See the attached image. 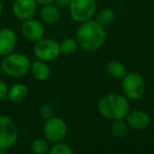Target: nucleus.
<instances>
[{"label": "nucleus", "instance_id": "1", "mask_svg": "<svg viewBox=\"0 0 154 154\" xmlns=\"http://www.w3.org/2000/svg\"><path fill=\"white\" fill-rule=\"evenodd\" d=\"M79 48L86 51H96L103 46L107 39L106 29L95 19L79 23L75 34Z\"/></svg>", "mask_w": 154, "mask_h": 154}, {"label": "nucleus", "instance_id": "2", "mask_svg": "<svg viewBox=\"0 0 154 154\" xmlns=\"http://www.w3.org/2000/svg\"><path fill=\"white\" fill-rule=\"evenodd\" d=\"M97 109L99 113L108 120H123L130 111L129 100L120 93H108L100 97L97 104Z\"/></svg>", "mask_w": 154, "mask_h": 154}, {"label": "nucleus", "instance_id": "3", "mask_svg": "<svg viewBox=\"0 0 154 154\" xmlns=\"http://www.w3.org/2000/svg\"><path fill=\"white\" fill-rule=\"evenodd\" d=\"M0 63L2 72L11 78H21L30 72L31 60L29 57L20 53H11L2 57Z\"/></svg>", "mask_w": 154, "mask_h": 154}, {"label": "nucleus", "instance_id": "4", "mask_svg": "<svg viewBox=\"0 0 154 154\" xmlns=\"http://www.w3.org/2000/svg\"><path fill=\"white\" fill-rule=\"evenodd\" d=\"M121 89L128 100H139L146 92V81L142 75L132 71L121 78Z\"/></svg>", "mask_w": 154, "mask_h": 154}, {"label": "nucleus", "instance_id": "5", "mask_svg": "<svg viewBox=\"0 0 154 154\" xmlns=\"http://www.w3.org/2000/svg\"><path fill=\"white\" fill-rule=\"evenodd\" d=\"M97 6L96 0H71L69 13L75 22L82 23L94 19Z\"/></svg>", "mask_w": 154, "mask_h": 154}, {"label": "nucleus", "instance_id": "6", "mask_svg": "<svg viewBox=\"0 0 154 154\" xmlns=\"http://www.w3.org/2000/svg\"><path fill=\"white\" fill-rule=\"evenodd\" d=\"M33 54L36 59L44 62H53L59 58L60 53L59 42L52 38H44L36 41L33 46Z\"/></svg>", "mask_w": 154, "mask_h": 154}, {"label": "nucleus", "instance_id": "7", "mask_svg": "<svg viewBox=\"0 0 154 154\" xmlns=\"http://www.w3.org/2000/svg\"><path fill=\"white\" fill-rule=\"evenodd\" d=\"M68 133V126L64 120L61 118L54 116L53 118L45 120L43 126V135L47 140L50 143H59L62 142Z\"/></svg>", "mask_w": 154, "mask_h": 154}, {"label": "nucleus", "instance_id": "8", "mask_svg": "<svg viewBox=\"0 0 154 154\" xmlns=\"http://www.w3.org/2000/svg\"><path fill=\"white\" fill-rule=\"evenodd\" d=\"M18 140V128L14 121L0 116V149H8Z\"/></svg>", "mask_w": 154, "mask_h": 154}, {"label": "nucleus", "instance_id": "9", "mask_svg": "<svg viewBox=\"0 0 154 154\" xmlns=\"http://www.w3.org/2000/svg\"><path fill=\"white\" fill-rule=\"evenodd\" d=\"M37 10L38 3L35 0H15L12 5L13 15L21 22L34 18Z\"/></svg>", "mask_w": 154, "mask_h": 154}, {"label": "nucleus", "instance_id": "10", "mask_svg": "<svg viewBox=\"0 0 154 154\" xmlns=\"http://www.w3.org/2000/svg\"><path fill=\"white\" fill-rule=\"evenodd\" d=\"M20 31L22 36L27 40L36 42L44 37L45 27L41 20H37L35 18H31L29 20L22 21Z\"/></svg>", "mask_w": 154, "mask_h": 154}, {"label": "nucleus", "instance_id": "11", "mask_svg": "<svg viewBox=\"0 0 154 154\" xmlns=\"http://www.w3.org/2000/svg\"><path fill=\"white\" fill-rule=\"evenodd\" d=\"M125 119L126 122L129 125V128L135 130V131H144L151 125L150 114L142 109L129 111V113Z\"/></svg>", "mask_w": 154, "mask_h": 154}, {"label": "nucleus", "instance_id": "12", "mask_svg": "<svg viewBox=\"0 0 154 154\" xmlns=\"http://www.w3.org/2000/svg\"><path fill=\"white\" fill-rule=\"evenodd\" d=\"M17 45V35L12 29H0V57L13 53Z\"/></svg>", "mask_w": 154, "mask_h": 154}, {"label": "nucleus", "instance_id": "13", "mask_svg": "<svg viewBox=\"0 0 154 154\" xmlns=\"http://www.w3.org/2000/svg\"><path fill=\"white\" fill-rule=\"evenodd\" d=\"M39 16H40V20L42 21L43 24L54 25L59 22L60 18H61V13L56 4L51 3L41 5V8L39 10Z\"/></svg>", "mask_w": 154, "mask_h": 154}, {"label": "nucleus", "instance_id": "14", "mask_svg": "<svg viewBox=\"0 0 154 154\" xmlns=\"http://www.w3.org/2000/svg\"><path fill=\"white\" fill-rule=\"evenodd\" d=\"M30 72H31L32 77L39 82L47 81L51 75V68H50L48 62L41 61V60H34L31 62V66H30Z\"/></svg>", "mask_w": 154, "mask_h": 154}, {"label": "nucleus", "instance_id": "15", "mask_svg": "<svg viewBox=\"0 0 154 154\" xmlns=\"http://www.w3.org/2000/svg\"><path fill=\"white\" fill-rule=\"evenodd\" d=\"M29 94V88L23 83H16L8 88V99L11 102L18 103L25 99Z\"/></svg>", "mask_w": 154, "mask_h": 154}, {"label": "nucleus", "instance_id": "16", "mask_svg": "<svg viewBox=\"0 0 154 154\" xmlns=\"http://www.w3.org/2000/svg\"><path fill=\"white\" fill-rule=\"evenodd\" d=\"M106 70L107 73L113 79H121L123 75L127 73V69L123 63H121L118 60H111L108 62L107 66H106Z\"/></svg>", "mask_w": 154, "mask_h": 154}, {"label": "nucleus", "instance_id": "17", "mask_svg": "<svg viewBox=\"0 0 154 154\" xmlns=\"http://www.w3.org/2000/svg\"><path fill=\"white\" fill-rule=\"evenodd\" d=\"M94 19L99 23L100 25H103V27L109 26L115 20V14H114L113 10L110 8H103L101 10L97 11L95 14Z\"/></svg>", "mask_w": 154, "mask_h": 154}, {"label": "nucleus", "instance_id": "18", "mask_svg": "<svg viewBox=\"0 0 154 154\" xmlns=\"http://www.w3.org/2000/svg\"><path fill=\"white\" fill-rule=\"evenodd\" d=\"M60 53L62 55H73L78 51L79 45H78L76 39L74 38H66L59 42Z\"/></svg>", "mask_w": 154, "mask_h": 154}, {"label": "nucleus", "instance_id": "19", "mask_svg": "<svg viewBox=\"0 0 154 154\" xmlns=\"http://www.w3.org/2000/svg\"><path fill=\"white\" fill-rule=\"evenodd\" d=\"M31 151L33 154H48L50 151L49 140L45 138H35L31 143Z\"/></svg>", "mask_w": 154, "mask_h": 154}, {"label": "nucleus", "instance_id": "20", "mask_svg": "<svg viewBox=\"0 0 154 154\" xmlns=\"http://www.w3.org/2000/svg\"><path fill=\"white\" fill-rule=\"evenodd\" d=\"M129 129V125H128L126 121H123V120L112 121L111 131L117 137H123L128 133Z\"/></svg>", "mask_w": 154, "mask_h": 154}, {"label": "nucleus", "instance_id": "21", "mask_svg": "<svg viewBox=\"0 0 154 154\" xmlns=\"http://www.w3.org/2000/svg\"><path fill=\"white\" fill-rule=\"evenodd\" d=\"M48 154H74L72 147L66 143H55L52 147H50V151Z\"/></svg>", "mask_w": 154, "mask_h": 154}, {"label": "nucleus", "instance_id": "22", "mask_svg": "<svg viewBox=\"0 0 154 154\" xmlns=\"http://www.w3.org/2000/svg\"><path fill=\"white\" fill-rule=\"evenodd\" d=\"M39 113H40L41 118L44 119V120H49V119L53 118L54 114H55V110L52 107L51 105H48V104H44L40 107V110H39Z\"/></svg>", "mask_w": 154, "mask_h": 154}, {"label": "nucleus", "instance_id": "23", "mask_svg": "<svg viewBox=\"0 0 154 154\" xmlns=\"http://www.w3.org/2000/svg\"><path fill=\"white\" fill-rule=\"evenodd\" d=\"M8 84L3 80L0 79V102L8 97Z\"/></svg>", "mask_w": 154, "mask_h": 154}, {"label": "nucleus", "instance_id": "24", "mask_svg": "<svg viewBox=\"0 0 154 154\" xmlns=\"http://www.w3.org/2000/svg\"><path fill=\"white\" fill-rule=\"evenodd\" d=\"M71 0H55L54 3L58 6V8H69Z\"/></svg>", "mask_w": 154, "mask_h": 154}, {"label": "nucleus", "instance_id": "25", "mask_svg": "<svg viewBox=\"0 0 154 154\" xmlns=\"http://www.w3.org/2000/svg\"><path fill=\"white\" fill-rule=\"evenodd\" d=\"M36 2L39 4V5H45V4H51L54 3L55 0H35Z\"/></svg>", "mask_w": 154, "mask_h": 154}, {"label": "nucleus", "instance_id": "26", "mask_svg": "<svg viewBox=\"0 0 154 154\" xmlns=\"http://www.w3.org/2000/svg\"><path fill=\"white\" fill-rule=\"evenodd\" d=\"M0 154H10L8 149H0Z\"/></svg>", "mask_w": 154, "mask_h": 154}, {"label": "nucleus", "instance_id": "27", "mask_svg": "<svg viewBox=\"0 0 154 154\" xmlns=\"http://www.w3.org/2000/svg\"><path fill=\"white\" fill-rule=\"evenodd\" d=\"M2 12H3V5H2L1 1H0V17H1V15H2Z\"/></svg>", "mask_w": 154, "mask_h": 154}]
</instances>
